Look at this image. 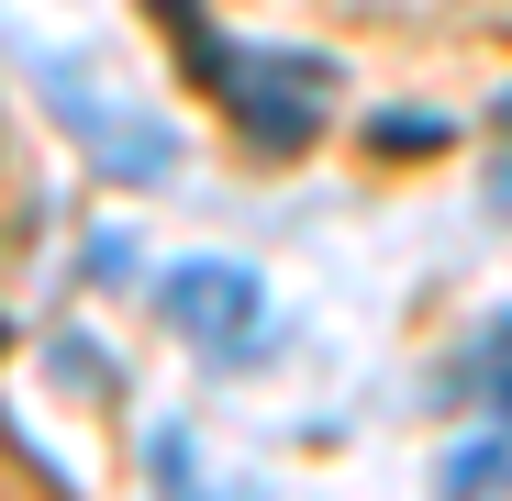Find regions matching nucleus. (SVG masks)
<instances>
[{
  "instance_id": "1",
  "label": "nucleus",
  "mask_w": 512,
  "mask_h": 501,
  "mask_svg": "<svg viewBox=\"0 0 512 501\" xmlns=\"http://www.w3.org/2000/svg\"><path fill=\"white\" fill-rule=\"evenodd\" d=\"M190 67H201V90L234 112V134H245L256 156H301V145L323 134V101H334V67H323V56H301V45L256 56V45H223V34L190 23Z\"/></svg>"
},
{
  "instance_id": "10",
  "label": "nucleus",
  "mask_w": 512,
  "mask_h": 501,
  "mask_svg": "<svg viewBox=\"0 0 512 501\" xmlns=\"http://www.w3.org/2000/svg\"><path fill=\"white\" fill-rule=\"evenodd\" d=\"M501 123H512V90H501Z\"/></svg>"
},
{
  "instance_id": "3",
  "label": "nucleus",
  "mask_w": 512,
  "mask_h": 501,
  "mask_svg": "<svg viewBox=\"0 0 512 501\" xmlns=\"http://www.w3.org/2000/svg\"><path fill=\"white\" fill-rule=\"evenodd\" d=\"M156 312L179 323L201 357H256V334H268V279L234 268V257H179L156 279Z\"/></svg>"
},
{
  "instance_id": "8",
  "label": "nucleus",
  "mask_w": 512,
  "mask_h": 501,
  "mask_svg": "<svg viewBox=\"0 0 512 501\" xmlns=\"http://www.w3.org/2000/svg\"><path fill=\"white\" fill-rule=\"evenodd\" d=\"M490 201H501V212H512V156H501V167H490Z\"/></svg>"
},
{
  "instance_id": "5",
  "label": "nucleus",
  "mask_w": 512,
  "mask_h": 501,
  "mask_svg": "<svg viewBox=\"0 0 512 501\" xmlns=\"http://www.w3.org/2000/svg\"><path fill=\"white\" fill-rule=\"evenodd\" d=\"M457 390H479V412H490V424H512V312H501L479 346L457 357Z\"/></svg>"
},
{
  "instance_id": "9",
  "label": "nucleus",
  "mask_w": 512,
  "mask_h": 501,
  "mask_svg": "<svg viewBox=\"0 0 512 501\" xmlns=\"http://www.w3.org/2000/svg\"><path fill=\"white\" fill-rule=\"evenodd\" d=\"M156 12H167V23H201V0H156Z\"/></svg>"
},
{
  "instance_id": "7",
  "label": "nucleus",
  "mask_w": 512,
  "mask_h": 501,
  "mask_svg": "<svg viewBox=\"0 0 512 501\" xmlns=\"http://www.w3.org/2000/svg\"><path fill=\"white\" fill-rule=\"evenodd\" d=\"M368 145L412 156V145H446V123H435V112H379V123H368Z\"/></svg>"
},
{
  "instance_id": "2",
  "label": "nucleus",
  "mask_w": 512,
  "mask_h": 501,
  "mask_svg": "<svg viewBox=\"0 0 512 501\" xmlns=\"http://www.w3.org/2000/svg\"><path fill=\"white\" fill-rule=\"evenodd\" d=\"M34 90H45V112L90 145V167H112L123 190H167L179 179V134H167L156 112H134V101H112V90H90L67 56H34Z\"/></svg>"
},
{
  "instance_id": "4",
  "label": "nucleus",
  "mask_w": 512,
  "mask_h": 501,
  "mask_svg": "<svg viewBox=\"0 0 512 501\" xmlns=\"http://www.w3.org/2000/svg\"><path fill=\"white\" fill-rule=\"evenodd\" d=\"M145 479H156L167 501H245L234 479H212V468H201V446H190L179 424H156V435H145Z\"/></svg>"
},
{
  "instance_id": "6",
  "label": "nucleus",
  "mask_w": 512,
  "mask_h": 501,
  "mask_svg": "<svg viewBox=\"0 0 512 501\" xmlns=\"http://www.w3.org/2000/svg\"><path fill=\"white\" fill-rule=\"evenodd\" d=\"M501 468H512V424H479V435H468V446H457V457L435 468V490H446V501H479V490H490Z\"/></svg>"
}]
</instances>
